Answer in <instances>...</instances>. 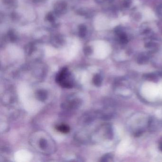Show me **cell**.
<instances>
[{"instance_id":"11","label":"cell","mask_w":162,"mask_h":162,"mask_svg":"<svg viewBox=\"0 0 162 162\" xmlns=\"http://www.w3.org/2000/svg\"><path fill=\"white\" fill-rule=\"evenodd\" d=\"M112 156L110 154H107L105 156H104L102 159L101 161L103 162H107V161H110V159H112Z\"/></svg>"},{"instance_id":"14","label":"cell","mask_w":162,"mask_h":162,"mask_svg":"<svg viewBox=\"0 0 162 162\" xmlns=\"http://www.w3.org/2000/svg\"><path fill=\"white\" fill-rule=\"evenodd\" d=\"M153 46H154V43H153L152 42H148L145 45V47L146 48H148L152 47Z\"/></svg>"},{"instance_id":"19","label":"cell","mask_w":162,"mask_h":162,"mask_svg":"<svg viewBox=\"0 0 162 162\" xmlns=\"http://www.w3.org/2000/svg\"><path fill=\"white\" fill-rule=\"evenodd\" d=\"M160 148L161 149V150L162 151V143H161L160 145Z\"/></svg>"},{"instance_id":"6","label":"cell","mask_w":162,"mask_h":162,"mask_svg":"<svg viewBox=\"0 0 162 162\" xmlns=\"http://www.w3.org/2000/svg\"><path fill=\"white\" fill-rule=\"evenodd\" d=\"M148 58L144 55L140 56L137 59V62L140 64L146 63L148 62Z\"/></svg>"},{"instance_id":"5","label":"cell","mask_w":162,"mask_h":162,"mask_svg":"<svg viewBox=\"0 0 162 162\" xmlns=\"http://www.w3.org/2000/svg\"><path fill=\"white\" fill-rule=\"evenodd\" d=\"M37 97L39 100L44 101L47 98V94L46 91L44 90H40L37 94Z\"/></svg>"},{"instance_id":"16","label":"cell","mask_w":162,"mask_h":162,"mask_svg":"<svg viewBox=\"0 0 162 162\" xmlns=\"http://www.w3.org/2000/svg\"><path fill=\"white\" fill-rule=\"evenodd\" d=\"M48 20H49V21H52L54 18L53 17L52 15L50 14H49V15L47 17Z\"/></svg>"},{"instance_id":"8","label":"cell","mask_w":162,"mask_h":162,"mask_svg":"<svg viewBox=\"0 0 162 162\" xmlns=\"http://www.w3.org/2000/svg\"><path fill=\"white\" fill-rule=\"evenodd\" d=\"M86 30H87V29L84 25H81L79 26V34L80 37H82V38L84 37L86 35Z\"/></svg>"},{"instance_id":"17","label":"cell","mask_w":162,"mask_h":162,"mask_svg":"<svg viewBox=\"0 0 162 162\" xmlns=\"http://www.w3.org/2000/svg\"><path fill=\"white\" fill-rule=\"evenodd\" d=\"M142 134V131H139L136 133L135 136H140Z\"/></svg>"},{"instance_id":"10","label":"cell","mask_w":162,"mask_h":162,"mask_svg":"<svg viewBox=\"0 0 162 162\" xmlns=\"http://www.w3.org/2000/svg\"><path fill=\"white\" fill-rule=\"evenodd\" d=\"M40 146L41 149H45L47 146V143L46 140L44 139H41L40 141Z\"/></svg>"},{"instance_id":"9","label":"cell","mask_w":162,"mask_h":162,"mask_svg":"<svg viewBox=\"0 0 162 162\" xmlns=\"http://www.w3.org/2000/svg\"><path fill=\"white\" fill-rule=\"evenodd\" d=\"M145 79H148L150 81H154L156 79L157 76L156 75L154 74H146L144 76Z\"/></svg>"},{"instance_id":"12","label":"cell","mask_w":162,"mask_h":162,"mask_svg":"<svg viewBox=\"0 0 162 162\" xmlns=\"http://www.w3.org/2000/svg\"><path fill=\"white\" fill-rule=\"evenodd\" d=\"M131 3V0H124L123 2V6L125 8H128L130 6Z\"/></svg>"},{"instance_id":"15","label":"cell","mask_w":162,"mask_h":162,"mask_svg":"<svg viewBox=\"0 0 162 162\" xmlns=\"http://www.w3.org/2000/svg\"><path fill=\"white\" fill-rule=\"evenodd\" d=\"M157 12L159 15H162V6H160L157 8Z\"/></svg>"},{"instance_id":"18","label":"cell","mask_w":162,"mask_h":162,"mask_svg":"<svg viewBox=\"0 0 162 162\" xmlns=\"http://www.w3.org/2000/svg\"><path fill=\"white\" fill-rule=\"evenodd\" d=\"M104 0H96V1H97L99 3H101L103 2Z\"/></svg>"},{"instance_id":"3","label":"cell","mask_w":162,"mask_h":162,"mask_svg":"<svg viewBox=\"0 0 162 162\" xmlns=\"http://www.w3.org/2000/svg\"><path fill=\"white\" fill-rule=\"evenodd\" d=\"M57 130L63 133H68L70 132V128L69 126L66 125H59L56 128Z\"/></svg>"},{"instance_id":"2","label":"cell","mask_w":162,"mask_h":162,"mask_svg":"<svg viewBox=\"0 0 162 162\" xmlns=\"http://www.w3.org/2000/svg\"><path fill=\"white\" fill-rule=\"evenodd\" d=\"M56 12L58 14H63L66 12L67 4L65 1H58L54 6Z\"/></svg>"},{"instance_id":"1","label":"cell","mask_w":162,"mask_h":162,"mask_svg":"<svg viewBox=\"0 0 162 162\" xmlns=\"http://www.w3.org/2000/svg\"><path fill=\"white\" fill-rule=\"evenodd\" d=\"M56 81L60 86L65 88H71L73 86L71 74L66 68L62 69L58 73L56 77Z\"/></svg>"},{"instance_id":"7","label":"cell","mask_w":162,"mask_h":162,"mask_svg":"<svg viewBox=\"0 0 162 162\" xmlns=\"http://www.w3.org/2000/svg\"><path fill=\"white\" fill-rule=\"evenodd\" d=\"M119 36L120 41L121 43L122 44H127L128 42V37L127 35L124 33L122 32L119 35Z\"/></svg>"},{"instance_id":"13","label":"cell","mask_w":162,"mask_h":162,"mask_svg":"<svg viewBox=\"0 0 162 162\" xmlns=\"http://www.w3.org/2000/svg\"><path fill=\"white\" fill-rule=\"evenodd\" d=\"M84 52L86 55H90V54H91V48L90 47H87L85 48L84 50Z\"/></svg>"},{"instance_id":"4","label":"cell","mask_w":162,"mask_h":162,"mask_svg":"<svg viewBox=\"0 0 162 162\" xmlns=\"http://www.w3.org/2000/svg\"><path fill=\"white\" fill-rule=\"evenodd\" d=\"M93 83L96 86H100L101 84L102 78L99 74H96L93 78Z\"/></svg>"}]
</instances>
